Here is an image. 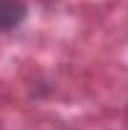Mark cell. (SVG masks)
<instances>
[{"label":"cell","instance_id":"cell-1","mask_svg":"<svg viewBox=\"0 0 128 130\" xmlns=\"http://www.w3.org/2000/svg\"><path fill=\"white\" fill-rule=\"evenodd\" d=\"M28 20V5L23 0H0V32H15Z\"/></svg>","mask_w":128,"mask_h":130},{"label":"cell","instance_id":"cell-2","mask_svg":"<svg viewBox=\"0 0 128 130\" xmlns=\"http://www.w3.org/2000/svg\"><path fill=\"white\" fill-rule=\"evenodd\" d=\"M38 3H40V5H45V8H53V5H55V3H60V0H38Z\"/></svg>","mask_w":128,"mask_h":130}]
</instances>
